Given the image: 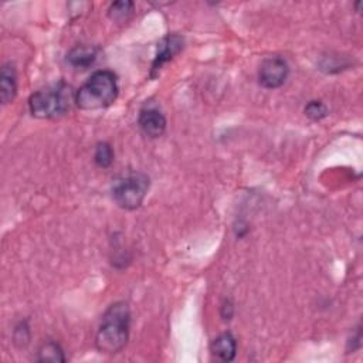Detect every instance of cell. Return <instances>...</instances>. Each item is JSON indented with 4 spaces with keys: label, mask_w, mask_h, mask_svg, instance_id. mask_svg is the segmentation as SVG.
<instances>
[{
    "label": "cell",
    "mask_w": 363,
    "mask_h": 363,
    "mask_svg": "<svg viewBox=\"0 0 363 363\" xmlns=\"http://www.w3.org/2000/svg\"><path fill=\"white\" fill-rule=\"evenodd\" d=\"M131 312L125 302H117L104 314L100 329L97 332L96 345L101 353L116 355L121 352L129 338Z\"/></svg>",
    "instance_id": "obj_1"
},
{
    "label": "cell",
    "mask_w": 363,
    "mask_h": 363,
    "mask_svg": "<svg viewBox=\"0 0 363 363\" xmlns=\"http://www.w3.org/2000/svg\"><path fill=\"white\" fill-rule=\"evenodd\" d=\"M118 89L117 76L112 72H96L76 93V104L84 111L107 108L116 102Z\"/></svg>",
    "instance_id": "obj_2"
},
{
    "label": "cell",
    "mask_w": 363,
    "mask_h": 363,
    "mask_svg": "<svg viewBox=\"0 0 363 363\" xmlns=\"http://www.w3.org/2000/svg\"><path fill=\"white\" fill-rule=\"evenodd\" d=\"M73 101L76 102L73 88L61 81L34 93L29 100V108L33 117L50 120L64 116Z\"/></svg>",
    "instance_id": "obj_3"
},
{
    "label": "cell",
    "mask_w": 363,
    "mask_h": 363,
    "mask_svg": "<svg viewBox=\"0 0 363 363\" xmlns=\"http://www.w3.org/2000/svg\"><path fill=\"white\" fill-rule=\"evenodd\" d=\"M149 177L141 172H132L116 179L112 185V197L125 210L138 209L149 190Z\"/></svg>",
    "instance_id": "obj_4"
},
{
    "label": "cell",
    "mask_w": 363,
    "mask_h": 363,
    "mask_svg": "<svg viewBox=\"0 0 363 363\" xmlns=\"http://www.w3.org/2000/svg\"><path fill=\"white\" fill-rule=\"evenodd\" d=\"M288 74H289V68L284 58L270 57L264 60L260 67L258 80L264 88L274 89V88H280L287 81Z\"/></svg>",
    "instance_id": "obj_5"
},
{
    "label": "cell",
    "mask_w": 363,
    "mask_h": 363,
    "mask_svg": "<svg viewBox=\"0 0 363 363\" xmlns=\"http://www.w3.org/2000/svg\"><path fill=\"white\" fill-rule=\"evenodd\" d=\"M184 37H180L177 34H169L166 36L161 43H159L157 47V54L152 65V77H155L159 70L164 67L165 63L173 58L182 49H184Z\"/></svg>",
    "instance_id": "obj_6"
},
{
    "label": "cell",
    "mask_w": 363,
    "mask_h": 363,
    "mask_svg": "<svg viewBox=\"0 0 363 363\" xmlns=\"http://www.w3.org/2000/svg\"><path fill=\"white\" fill-rule=\"evenodd\" d=\"M140 126L149 138H159L166 131V118L161 111L155 108H144L140 112Z\"/></svg>",
    "instance_id": "obj_7"
},
{
    "label": "cell",
    "mask_w": 363,
    "mask_h": 363,
    "mask_svg": "<svg viewBox=\"0 0 363 363\" xmlns=\"http://www.w3.org/2000/svg\"><path fill=\"white\" fill-rule=\"evenodd\" d=\"M210 351L217 359L223 362H232L237 353L236 338L230 332H224L219 335L212 342Z\"/></svg>",
    "instance_id": "obj_8"
},
{
    "label": "cell",
    "mask_w": 363,
    "mask_h": 363,
    "mask_svg": "<svg viewBox=\"0 0 363 363\" xmlns=\"http://www.w3.org/2000/svg\"><path fill=\"white\" fill-rule=\"evenodd\" d=\"M17 94V76L12 64H5L0 72V101L9 104Z\"/></svg>",
    "instance_id": "obj_9"
},
{
    "label": "cell",
    "mask_w": 363,
    "mask_h": 363,
    "mask_svg": "<svg viewBox=\"0 0 363 363\" xmlns=\"http://www.w3.org/2000/svg\"><path fill=\"white\" fill-rule=\"evenodd\" d=\"M97 58V50L91 45H76L67 54V61L78 70H85L89 65H93Z\"/></svg>",
    "instance_id": "obj_10"
},
{
    "label": "cell",
    "mask_w": 363,
    "mask_h": 363,
    "mask_svg": "<svg viewBox=\"0 0 363 363\" xmlns=\"http://www.w3.org/2000/svg\"><path fill=\"white\" fill-rule=\"evenodd\" d=\"M38 362H65V356H64V351L61 349V346L53 340L50 342H45L41 345V348L38 349Z\"/></svg>",
    "instance_id": "obj_11"
},
{
    "label": "cell",
    "mask_w": 363,
    "mask_h": 363,
    "mask_svg": "<svg viewBox=\"0 0 363 363\" xmlns=\"http://www.w3.org/2000/svg\"><path fill=\"white\" fill-rule=\"evenodd\" d=\"M133 12V3L122 0V2H116L112 3L111 8L108 9V16L117 23H124L126 21Z\"/></svg>",
    "instance_id": "obj_12"
},
{
    "label": "cell",
    "mask_w": 363,
    "mask_h": 363,
    "mask_svg": "<svg viewBox=\"0 0 363 363\" xmlns=\"http://www.w3.org/2000/svg\"><path fill=\"white\" fill-rule=\"evenodd\" d=\"M94 161L97 164V166L105 169L109 168L113 162V151L111 148L109 144L107 142H101L97 145L96 148V153H94Z\"/></svg>",
    "instance_id": "obj_13"
},
{
    "label": "cell",
    "mask_w": 363,
    "mask_h": 363,
    "mask_svg": "<svg viewBox=\"0 0 363 363\" xmlns=\"http://www.w3.org/2000/svg\"><path fill=\"white\" fill-rule=\"evenodd\" d=\"M305 116L312 121H321L328 116V108L321 101H311L305 107Z\"/></svg>",
    "instance_id": "obj_14"
},
{
    "label": "cell",
    "mask_w": 363,
    "mask_h": 363,
    "mask_svg": "<svg viewBox=\"0 0 363 363\" xmlns=\"http://www.w3.org/2000/svg\"><path fill=\"white\" fill-rule=\"evenodd\" d=\"M30 339V333H29V327L26 324H20L19 327H16L14 329V342L20 344V345H26Z\"/></svg>",
    "instance_id": "obj_15"
},
{
    "label": "cell",
    "mask_w": 363,
    "mask_h": 363,
    "mask_svg": "<svg viewBox=\"0 0 363 363\" xmlns=\"http://www.w3.org/2000/svg\"><path fill=\"white\" fill-rule=\"evenodd\" d=\"M233 311H234V308H233L232 302H230V301H227V302L223 305V308H221V316L224 318V320H230V318L233 316Z\"/></svg>",
    "instance_id": "obj_16"
}]
</instances>
